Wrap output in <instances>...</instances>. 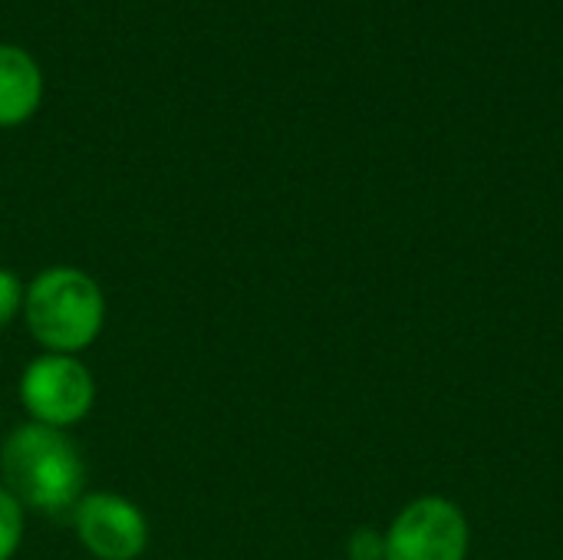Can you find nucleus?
I'll return each mask as SVG.
<instances>
[{
    "mask_svg": "<svg viewBox=\"0 0 563 560\" xmlns=\"http://www.w3.org/2000/svg\"><path fill=\"white\" fill-rule=\"evenodd\" d=\"M0 485L23 512L73 515L86 495V462L66 429L20 422L0 446Z\"/></svg>",
    "mask_w": 563,
    "mask_h": 560,
    "instance_id": "nucleus-1",
    "label": "nucleus"
},
{
    "mask_svg": "<svg viewBox=\"0 0 563 560\" xmlns=\"http://www.w3.org/2000/svg\"><path fill=\"white\" fill-rule=\"evenodd\" d=\"M26 333L40 353L79 356L106 327V290L99 281L73 264H53L33 274L23 297Z\"/></svg>",
    "mask_w": 563,
    "mask_h": 560,
    "instance_id": "nucleus-2",
    "label": "nucleus"
},
{
    "mask_svg": "<svg viewBox=\"0 0 563 560\" xmlns=\"http://www.w3.org/2000/svg\"><path fill=\"white\" fill-rule=\"evenodd\" d=\"M16 396L30 422L69 432L92 413L96 380L79 356L40 353L23 366Z\"/></svg>",
    "mask_w": 563,
    "mask_h": 560,
    "instance_id": "nucleus-3",
    "label": "nucleus"
},
{
    "mask_svg": "<svg viewBox=\"0 0 563 560\" xmlns=\"http://www.w3.org/2000/svg\"><path fill=\"white\" fill-rule=\"evenodd\" d=\"M468 518L442 495L409 502L386 528V560H465Z\"/></svg>",
    "mask_w": 563,
    "mask_h": 560,
    "instance_id": "nucleus-4",
    "label": "nucleus"
},
{
    "mask_svg": "<svg viewBox=\"0 0 563 560\" xmlns=\"http://www.w3.org/2000/svg\"><path fill=\"white\" fill-rule=\"evenodd\" d=\"M73 528L92 560H139L148 548L145 512L119 492H86L73 508Z\"/></svg>",
    "mask_w": 563,
    "mask_h": 560,
    "instance_id": "nucleus-5",
    "label": "nucleus"
},
{
    "mask_svg": "<svg viewBox=\"0 0 563 560\" xmlns=\"http://www.w3.org/2000/svg\"><path fill=\"white\" fill-rule=\"evenodd\" d=\"M43 102V69L16 43H0V129H16Z\"/></svg>",
    "mask_w": 563,
    "mask_h": 560,
    "instance_id": "nucleus-6",
    "label": "nucleus"
},
{
    "mask_svg": "<svg viewBox=\"0 0 563 560\" xmlns=\"http://www.w3.org/2000/svg\"><path fill=\"white\" fill-rule=\"evenodd\" d=\"M23 518H26V512L0 485V560L16 558V551L23 545Z\"/></svg>",
    "mask_w": 563,
    "mask_h": 560,
    "instance_id": "nucleus-7",
    "label": "nucleus"
},
{
    "mask_svg": "<svg viewBox=\"0 0 563 560\" xmlns=\"http://www.w3.org/2000/svg\"><path fill=\"white\" fill-rule=\"evenodd\" d=\"M23 297H26V284L13 271L0 267V330H7L13 320H20Z\"/></svg>",
    "mask_w": 563,
    "mask_h": 560,
    "instance_id": "nucleus-8",
    "label": "nucleus"
},
{
    "mask_svg": "<svg viewBox=\"0 0 563 560\" xmlns=\"http://www.w3.org/2000/svg\"><path fill=\"white\" fill-rule=\"evenodd\" d=\"M346 558L386 560V535H379L376 528H356L346 541Z\"/></svg>",
    "mask_w": 563,
    "mask_h": 560,
    "instance_id": "nucleus-9",
    "label": "nucleus"
}]
</instances>
